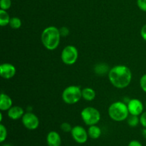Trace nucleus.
Masks as SVG:
<instances>
[{"mask_svg": "<svg viewBox=\"0 0 146 146\" xmlns=\"http://www.w3.org/2000/svg\"><path fill=\"white\" fill-rule=\"evenodd\" d=\"M108 74L111 84L119 89L128 87L132 81V72L125 65L115 66L109 70Z\"/></svg>", "mask_w": 146, "mask_h": 146, "instance_id": "obj_1", "label": "nucleus"}, {"mask_svg": "<svg viewBox=\"0 0 146 146\" xmlns=\"http://www.w3.org/2000/svg\"><path fill=\"white\" fill-rule=\"evenodd\" d=\"M61 35L59 29L54 26H50L44 29L41 35V42L46 49L53 51L58 46Z\"/></svg>", "mask_w": 146, "mask_h": 146, "instance_id": "obj_2", "label": "nucleus"}, {"mask_svg": "<svg viewBox=\"0 0 146 146\" xmlns=\"http://www.w3.org/2000/svg\"><path fill=\"white\" fill-rule=\"evenodd\" d=\"M110 118L116 122L125 121L129 116L128 106L123 101H115L111 104L108 110Z\"/></svg>", "mask_w": 146, "mask_h": 146, "instance_id": "obj_3", "label": "nucleus"}, {"mask_svg": "<svg viewBox=\"0 0 146 146\" xmlns=\"http://www.w3.org/2000/svg\"><path fill=\"white\" fill-rule=\"evenodd\" d=\"M82 98V90L78 86H69L64 90L62 99L66 104L73 105L80 101Z\"/></svg>", "mask_w": 146, "mask_h": 146, "instance_id": "obj_4", "label": "nucleus"}, {"mask_svg": "<svg viewBox=\"0 0 146 146\" xmlns=\"http://www.w3.org/2000/svg\"><path fill=\"white\" fill-rule=\"evenodd\" d=\"M81 116L84 123L89 126L96 125L101 120V113L99 111L91 106L84 108L81 111Z\"/></svg>", "mask_w": 146, "mask_h": 146, "instance_id": "obj_5", "label": "nucleus"}, {"mask_svg": "<svg viewBox=\"0 0 146 146\" xmlns=\"http://www.w3.org/2000/svg\"><path fill=\"white\" fill-rule=\"evenodd\" d=\"M78 57V51L73 45H68L63 49L61 54L62 62L66 65L71 66L76 62Z\"/></svg>", "mask_w": 146, "mask_h": 146, "instance_id": "obj_6", "label": "nucleus"}, {"mask_svg": "<svg viewBox=\"0 0 146 146\" xmlns=\"http://www.w3.org/2000/svg\"><path fill=\"white\" fill-rule=\"evenodd\" d=\"M21 121L24 126L30 131L37 129L39 126V119L37 115L33 113L32 112L27 111V113H25L21 118Z\"/></svg>", "mask_w": 146, "mask_h": 146, "instance_id": "obj_7", "label": "nucleus"}, {"mask_svg": "<svg viewBox=\"0 0 146 146\" xmlns=\"http://www.w3.org/2000/svg\"><path fill=\"white\" fill-rule=\"evenodd\" d=\"M71 136L74 141L79 144H84L87 142L88 138V131L81 125H76L71 130Z\"/></svg>", "mask_w": 146, "mask_h": 146, "instance_id": "obj_8", "label": "nucleus"}, {"mask_svg": "<svg viewBox=\"0 0 146 146\" xmlns=\"http://www.w3.org/2000/svg\"><path fill=\"white\" fill-rule=\"evenodd\" d=\"M130 115H141L144 112V106L142 101L138 98H133L127 103Z\"/></svg>", "mask_w": 146, "mask_h": 146, "instance_id": "obj_9", "label": "nucleus"}, {"mask_svg": "<svg viewBox=\"0 0 146 146\" xmlns=\"http://www.w3.org/2000/svg\"><path fill=\"white\" fill-rule=\"evenodd\" d=\"M17 69L13 64L4 63L0 66V76L4 79H10L15 76Z\"/></svg>", "mask_w": 146, "mask_h": 146, "instance_id": "obj_10", "label": "nucleus"}, {"mask_svg": "<svg viewBox=\"0 0 146 146\" xmlns=\"http://www.w3.org/2000/svg\"><path fill=\"white\" fill-rule=\"evenodd\" d=\"M46 143L48 146H61V135L56 131H50L46 136Z\"/></svg>", "mask_w": 146, "mask_h": 146, "instance_id": "obj_11", "label": "nucleus"}, {"mask_svg": "<svg viewBox=\"0 0 146 146\" xmlns=\"http://www.w3.org/2000/svg\"><path fill=\"white\" fill-rule=\"evenodd\" d=\"M24 113H24V109L21 106H14L8 110L7 115L10 119L16 121V120H19L22 118Z\"/></svg>", "mask_w": 146, "mask_h": 146, "instance_id": "obj_12", "label": "nucleus"}, {"mask_svg": "<svg viewBox=\"0 0 146 146\" xmlns=\"http://www.w3.org/2000/svg\"><path fill=\"white\" fill-rule=\"evenodd\" d=\"M13 101L11 97L7 94L1 93L0 96V110L1 111H8L13 106Z\"/></svg>", "mask_w": 146, "mask_h": 146, "instance_id": "obj_13", "label": "nucleus"}, {"mask_svg": "<svg viewBox=\"0 0 146 146\" xmlns=\"http://www.w3.org/2000/svg\"><path fill=\"white\" fill-rule=\"evenodd\" d=\"M88 137L91 138V139L96 140L101 137V134H102V131L101 129L96 125H93L89 126L88 129Z\"/></svg>", "mask_w": 146, "mask_h": 146, "instance_id": "obj_14", "label": "nucleus"}, {"mask_svg": "<svg viewBox=\"0 0 146 146\" xmlns=\"http://www.w3.org/2000/svg\"><path fill=\"white\" fill-rule=\"evenodd\" d=\"M96 96V91L93 88L87 87L82 89V98L87 101H94Z\"/></svg>", "mask_w": 146, "mask_h": 146, "instance_id": "obj_15", "label": "nucleus"}, {"mask_svg": "<svg viewBox=\"0 0 146 146\" xmlns=\"http://www.w3.org/2000/svg\"><path fill=\"white\" fill-rule=\"evenodd\" d=\"M10 20H11V18H10L7 11L3 9L0 10V25L1 27H5V26L9 25Z\"/></svg>", "mask_w": 146, "mask_h": 146, "instance_id": "obj_16", "label": "nucleus"}, {"mask_svg": "<svg viewBox=\"0 0 146 146\" xmlns=\"http://www.w3.org/2000/svg\"><path fill=\"white\" fill-rule=\"evenodd\" d=\"M127 123L130 127L135 128V127L138 126V124L141 123H140V118L138 115H131L127 118Z\"/></svg>", "mask_w": 146, "mask_h": 146, "instance_id": "obj_17", "label": "nucleus"}, {"mask_svg": "<svg viewBox=\"0 0 146 146\" xmlns=\"http://www.w3.org/2000/svg\"><path fill=\"white\" fill-rule=\"evenodd\" d=\"M21 24H22V22H21V20L18 17H12L11 18V20H10V22L9 25L10 26L11 29H19L21 28Z\"/></svg>", "mask_w": 146, "mask_h": 146, "instance_id": "obj_18", "label": "nucleus"}, {"mask_svg": "<svg viewBox=\"0 0 146 146\" xmlns=\"http://www.w3.org/2000/svg\"><path fill=\"white\" fill-rule=\"evenodd\" d=\"M94 70H95V72L97 74H100V75L106 74H107V73L108 74V72H109L108 66L104 64H100L96 65V66L95 68H94Z\"/></svg>", "mask_w": 146, "mask_h": 146, "instance_id": "obj_19", "label": "nucleus"}, {"mask_svg": "<svg viewBox=\"0 0 146 146\" xmlns=\"http://www.w3.org/2000/svg\"><path fill=\"white\" fill-rule=\"evenodd\" d=\"M7 138V129L2 123L0 124V142L4 143Z\"/></svg>", "mask_w": 146, "mask_h": 146, "instance_id": "obj_20", "label": "nucleus"}, {"mask_svg": "<svg viewBox=\"0 0 146 146\" xmlns=\"http://www.w3.org/2000/svg\"><path fill=\"white\" fill-rule=\"evenodd\" d=\"M11 7V0H0V8L1 9L7 10L9 9Z\"/></svg>", "mask_w": 146, "mask_h": 146, "instance_id": "obj_21", "label": "nucleus"}, {"mask_svg": "<svg viewBox=\"0 0 146 146\" xmlns=\"http://www.w3.org/2000/svg\"><path fill=\"white\" fill-rule=\"evenodd\" d=\"M60 128H61V131H64V132H65V133H69L70 132L71 133L73 127L71 126V124L68 123L64 122V123H63L61 124V126H60Z\"/></svg>", "mask_w": 146, "mask_h": 146, "instance_id": "obj_22", "label": "nucleus"}, {"mask_svg": "<svg viewBox=\"0 0 146 146\" xmlns=\"http://www.w3.org/2000/svg\"><path fill=\"white\" fill-rule=\"evenodd\" d=\"M140 86L141 89L146 93V74L143 75L140 79Z\"/></svg>", "mask_w": 146, "mask_h": 146, "instance_id": "obj_23", "label": "nucleus"}, {"mask_svg": "<svg viewBox=\"0 0 146 146\" xmlns=\"http://www.w3.org/2000/svg\"><path fill=\"white\" fill-rule=\"evenodd\" d=\"M137 5L141 11L146 12V0H137Z\"/></svg>", "mask_w": 146, "mask_h": 146, "instance_id": "obj_24", "label": "nucleus"}, {"mask_svg": "<svg viewBox=\"0 0 146 146\" xmlns=\"http://www.w3.org/2000/svg\"><path fill=\"white\" fill-rule=\"evenodd\" d=\"M140 123L143 128H146V111L140 115Z\"/></svg>", "mask_w": 146, "mask_h": 146, "instance_id": "obj_25", "label": "nucleus"}, {"mask_svg": "<svg viewBox=\"0 0 146 146\" xmlns=\"http://www.w3.org/2000/svg\"><path fill=\"white\" fill-rule=\"evenodd\" d=\"M59 31H60V34H61V36L63 37L67 36L69 34V29L66 27H61V29H59Z\"/></svg>", "mask_w": 146, "mask_h": 146, "instance_id": "obj_26", "label": "nucleus"}, {"mask_svg": "<svg viewBox=\"0 0 146 146\" xmlns=\"http://www.w3.org/2000/svg\"><path fill=\"white\" fill-rule=\"evenodd\" d=\"M141 36L144 41H146V24L143 26L141 29Z\"/></svg>", "mask_w": 146, "mask_h": 146, "instance_id": "obj_27", "label": "nucleus"}, {"mask_svg": "<svg viewBox=\"0 0 146 146\" xmlns=\"http://www.w3.org/2000/svg\"><path fill=\"white\" fill-rule=\"evenodd\" d=\"M128 146H143V145L140 141H136V140H133V141H130Z\"/></svg>", "mask_w": 146, "mask_h": 146, "instance_id": "obj_28", "label": "nucleus"}, {"mask_svg": "<svg viewBox=\"0 0 146 146\" xmlns=\"http://www.w3.org/2000/svg\"><path fill=\"white\" fill-rule=\"evenodd\" d=\"M142 135L146 139V128H144L142 131Z\"/></svg>", "mask_w": 146, "mask_h": 146, "instance_id": "obj_29", "label": "nucleus"}, {"mask_svg": "<svg viewBox=\"0 0 146 146\" xmlns=\"http://www.w3.org/2000/svg\"><path fill=\"white\" fill-rule=\"evenodd\" d=\"M3 119V115H2V113H0V122L2 121Z\"/></svg>", "mask_w": 146, "mask_h": 146, "instance_id": "obj_30", "label": "nucleus"}, {"mask_svg": "<svg viewBox=\"0 0 146 146\" xmlns=\"http://www.w3.org/2000/svg\"><path fill=\"white\" fill-rule=\"evenodd\" d=\"M2 146H12V145H10V144H4V145H3Z\"/></svg>", "mask_w": 146, "mask_h": 146, "instance_id": "obj_31", "label": "nucleus"}, {"mask_svg": "<svg viewBox=\"0 0 146 146\" xmlns=\"http://www.w3.org/2000/svg\"><path fill=\"white\" fill-rule=\"evenodd\" d=\"M145 106H146V101H145Z\"/></svg>", "mask_w": 146, "mask_h": 146, "instance_id": "obj_32", "label": "nucleus"}]
</instances>
